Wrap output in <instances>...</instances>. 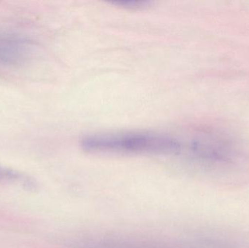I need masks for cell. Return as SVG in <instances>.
Wrapping results in <instances>:
<instances>
[{
	"instance_id": "7a4b0ae2",
	"label": "cell",
	"mask_w": 249,
	"mask_h": 248,
	"mask_svg": "<svg viewBox=\"0 0 249 248\" xmlns=\"http://www.w3.org/2000/svg\"><path fill=\"white\" fill-rule=\"evenodd\" d=\"M75 248H161L149 244L114 240H88L79 243Z\"/></svg>"
},
{
	"instance_id": "6da1fadb",
	"label": "cell",
	"mask_w": 249,
	"mask_h": 248,
	"mask_svg": "<svg viewBox=\"0 0 249 248\" xmlns=\"http://www.w3.org/2000/svg\"><path fill=\"white\" fill-rule=\"evenodd\" d=\"M81 147L89 152L103 154H175L182 148L174 137L149 132L90 135L82 140Z\"/></svg>"
},
{
	"instance_id": "3957f363",
	"label": "cell",
	"mask_w": 249,
	"mask_h": 248,
	"mask_svg": "<svg viewBox=\"0 0 249 248\" xmlns=\"http://www.w3.org/2000/svg\"><path fill=\"white\" fill-rule=\"evenodd\" d=\"M0 181L5 182H21L29 188L35 187L36 183L27 176H24L18 172L6 168L0 165Z\"/></svg>"
}]
</instances>
